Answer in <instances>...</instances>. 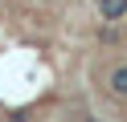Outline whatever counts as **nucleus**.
<instances>
[]
</instances>
